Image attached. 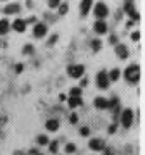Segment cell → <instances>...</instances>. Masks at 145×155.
<instances>
[{
	"mask_svg": "<svg viewBox=\"0 0 145 155\" xmlns=\"http://www.w3.org/2000/svg\"><path fill=\"white\" fill-rule=\"evenodd\" d=\"M59 126H61V122L57 121V119H49V121L45 122V127H47V131H57L59 129Z\"/></svg>",
	"mask_w": 145,
	"mask_h": 155,
	"instance_id": "cell-15",
	"label": "cell"
},
{
	"mask_svg": "<svg viewBox=\"0 0 145 155\" xmlns=\"http://www.w3.org/2000/svg\"><path fill=\"white\" fill-rule=\"evenodd\" d=\"M69 95H71V97H81V88H71Z\"/></svg>",
	"mask_w": 145,
	"mask_h": 155,
	"instance_id": "cell-26",
	"label": "cell"
},
{
	"mask_svg": "<svg viewBox=\"0 0 145 155\" xmlns=\"http://www.w3.org/2000/svg\"><path fill=\"white\" fill-rule=\"evenodd\" d=\"M64 152H66V153H74V152H76V145L74 143H67L66 148H64Z\"/></svg>",
	"mask_w": 145,
	"mask_h": 155,
	"instance_id": "cell-24",
	"label": "cell"
},
{
	"mask_svg": "<svg viewBox=\"0 0 145 155\" xmlns=\"http://www.w3.org/2000/svg\"><path fill=\"white\" fill-rule=\"evenodd\" d=\"M45 35H47V24H43V22H35V28H33L35 38H43Z\"/></svg>",
	"mask_w": 145,
	"mask_h": 155,
	"instance_id": "cell-7",
	"label": "cell"
},
{
	"mask_svg": "<svg viewBox=\"0 0 145 155\" xmlns=\"http://www.w3.org/2000/svg\"><path fill=\"white\" fill-rule=\"evenodd\" d=\"M12 29L17 31V33H24V31H26V21H22V19H16V21L12 22Z\"/></svg>",
	"mask_w": 145,
	"mask_h": 155,
	"instance_id": "cell-13",
	"label": "cell"
},
{
	"mask_svg": "<svg viewBox=\"0 0 145 155\" xmlns=\"http://www.w3.org/2000/svg\"><path fill=\"white\" fill-rule=\"evenodd\" d=\"M85 86H88V79H86V78L81 79V88H85Z\"/></svg>",
	"mask_w": 145,
	"mask_h": 155,
	"instance_id": "cell-35",
	"label": "cell"
},
{
	"mask_svg": "<svg viewBox=\"0 0 145 155\" xmlns=\"http://www.w3.org/2000/svg\"><path fill=\"white\" fill-rule=\"evenodd\" d=\"M124 12H126L130 17H133V21H138L140 19V14L135 11V4L131 0H126V4H124Z\"/></svg>",
	"mask_w": 145,
	"mask_h": 155,
	"instance_id": "cell-6",
	"label": "cell"
},
{
	"mask_svg": "<svg viewBox=\"0 0 145 155\" xmlns=\"http://www.w3.org/2000/svg\"><path fill=\"white\" fill-rule=\"evenodd\" d=\"M11 29V24L7 19H0V35H7Z\"/></svg>",
	"mask_w": 145,
	"mask_h": 155,
	"instance_id": "cell-17",
	"label": "cell"
},
{
	"mask_svg": "<svg viewBox=\"0 0 145 155\" xmlns=\"http://www.w3.org/2000/svg\"><path fill=\"white\" fill-rule=\"evenodd\" d=\"M116 55L121 59V61H124V59H128L130 52H128V47L126 45H121V43H116Z\"/></svg>",
	"mask_w": 145,
	"mask_h": 155,
	"instance_id": "cell-8",
	"label": "cell"
},
{
	"mask_svg": "<svg viewBox=\"0 0 145 155\" xmlns=\"http://www.w3.org/2000/svg\"><path fill=\"white\" fill-rule=\"evenodd\" d=\"M107 131H109V134H114L117 131V124H111V126H109V129H107Z\"/></svg>",
	"mask_w": 145,
	"mask_h": 155,
	"instance_id": "cell-28",
	"label": "cell"
},
{
	"mask_svg": "<svg viewBox=\"0 0 145 155\" xmlns=\"http://www.w3.org/2000/svg\"><path fill=\"white\" fill-rule=\"evenodd\" d=\"M57 9H59V14H61V16H66L67 11H69V5H67V4H59Z\"/></svg>",
	"mask_w": 145,
	"mask_h": 155,
	"instance_id": "cell-22",
	"label": "cell"
},
{
	"mask_svg": "<svg viewBox=\"0 0 145 155\" xmlns=\"http://www.w3.org/2000/svg\"><path fill=\"white\" fill-rule=\"evenodd\" d=\"M131 40H133V41H138V40H140V33H138V31H135V33L131 35Z\"/></svg>",
	"mask_w": 145,
	"mask_h": 155,
	"instance_id": "cell-33",
	"label": "cell"
},
{
	"mask_svg": "<svg viewBox=\"0 0 145 155\" xmlns=\"http://www.w3.org/2000/svg\"><path fill=\"white\" fill-rule=\"evenodd\" d=\"M35 155H43V153H38V152H36V153H35Z\"/></svg>",
	"mask_w": 145,
	"mask_h": 155,
	"instance_id": "cell-40",
	"label": "cell"
},
{
	"mask_svg": "<svg viewBox=\"0 0 145 155\" xmlns=\"http://www.w3.org/2000/svg\"><path fill=\"white\" fill-rule=\"evenodd\" d=\"M22 69H24V66L22 64H16V72L19 74V72H22Z\"/></svg>",
	"mask_w": 145,
	"mask_h": 155,
	"instance_id": "cell-34",
	"label": "cell"
},
{
	"mask_svg": "<svg viewBox=\"0 0 145 155\" xmlns=\"http://www.w3.org/2000/svg\"><path fill=\"white\" fill-rule=\"evenodd\" d=\"M26 22H33V24H35V22H36V17H35V16H33V17H29Z\"/></svg>",
	"mask_w": 145,
	"mask_h": 155,
	"instance_id": "cell-37",
	"label": "cell"
},
{
	"mask_svg": "<svg viewBox=\"0 0 145 155\" xmlns=\"http://www.w3.org/2000/svg\"><path fill=\"white\" fill-rule=\"evenodd\" d=\"M107 76H109V81H111V83L112 81H117V79L121 78V71H119V69H112Z\"/></svg>",
	"mask_w": 145,
	"mask_h": 155,
	"instance_id": "cell-18",
	"label": "cell"
},
{
	"mask_svg": "<svg viewBox=\"0 0 145 155\" xmlns=\"http://www.w3.org/2000/svg\"><path fill=\"white\" fill-rule=\"evenodd\" d=\"M67 74H69L71 78H74V79H78V78H81L85 74V67L81 66V64L69 66V67H67Z\"/></svg>",
	"mask_w": 145,
	"mask_h": 155,
	"instance_id": "cell-4",
	"label": "cell"
},
{
	"mask_svg": "<svg viewBox=\"0 0 145 155\" xmlns=\"http://www.w3.org/2000/svg\"><path fill=\"white\" fill-rule=\"evenodd\" d=\"M116 105H119V98H117V97H112V98L109 100V107H107V110H112Z\"/></svg>",
	"mask_w": 145,
	"mask_h": 155,
	"instance_id": "cell-20",
	"label": "cell"
},
{
	"mask_svg": "<svg viewBox=\"0 0 145 155\" xmlns=\"http://www.w3.org/2000/svg\"><path fill=\"white\" fill-rule=\"evenodd\" d=\"M102 48V41L100 40H92V50L93 52H99Z\"/></svg>",
	"mask_w": 145,
	"mask_h": 155,
	"instance_id": "cell-21",
	"label": "cell"
},
{
	"mask_svg": "<svg viewBox=\"0 0 145 155\" xmlns=\"http://www.w3.org/2000/svg\"><path fill=\"white\" fill-rule=\"evenodd\" d=\"M79 134H81V136H88L90 129H88V127H81V129H79Z\"/></svg>",
	"mask_w": 145,
	"mask_h": 155,
	"instance_id": "cell-29",
	"label": "cell"
},
{
	"mask_svg": "<svg viewBox=\"0 0 145 155\" xmlns=\"http://www.w3.org/2000/svg\"><path fill=\"white\" fill-rule=\"evenodd\" d=\"M109 43H112V45H116V43H117V36H116V35H111V38H109Z\"/></svg>",
	"mask_w": 145,
	"mask_h": 155,
	"instance_id": "cell-32",
	"label": "cell"
},
{
	"mask_svg": "<svg viewBox=\"0 0 145 155\" xmlns=\"http://www.w3.org/2000/svg\"><path fill=\"white\" fill-rule=\"evenodd\" d=\"M36 152H38V150H36V148H33V150H29V155H35V153H36Z\"/></svg>",
	"mask_w": 145,
	"mask_h": 155,
	"instance_id": "cell-39",
	"label": "cell"
},
{
	"mask_svg": "<svg viewBox=\"0 0 145 155\" xmlns=\"http://www.w3.org/2000/svg\"><path fill=\"white\" fill-rule=\"evenodd\" d=\"M36 141H38V145H42V147H43V145H49V141H50V140L47 138L45 134H40V136H36Z\"/></svg>",
	"mask_w": 145,
	"mask_h": 155,
	"instance_id": "cell-23",
	"label": "cell"
},
{
	"mask_svg": "<svg viewBox=\"0 0 145 155\" xmlns=\"http://www.w3.org/2000/svg\"><path fill=\"white\" fill-rule=\"evenodd\" d=\"M93 105L99 109V110H107V107H109V100L104 98V97H97L93 100Z\"/></svg>",
	"mask_w": 145,
	"mask_h": 155,
	"instance_id": "cell-9",
	"label": "cell"
},
{
	"mask_svg": "<svg viewBox=\"0 0 145 155\" xmlns=\"http://www.w3.org/2000/svg\"><path fill=\"white\" fill-rule=\"evenodd\" d=\"M133 24H135V21H133V19H131V21H128V22H126V26H128V28H131Z\"/></svg>",
	"mask_w": 145,
	"mask_h": 155,
	"instance_id": "cell-38",
	"label": "cell"
},
{
	"mask_svg": "<svg viewBox=\"0 0 145 155\" xmlns=\"http://www.w3.org/2000/svg\"><path fill=\"white\" fill-rule=\"evenodd\" d=\"M93 29H95V33L97 35H104L107 33V24L104 19H97V22L93 24Z\"/></svg>",
	"mask_w": 145,
	"mask_h": 155,
	"instance_id": "cell-10",
	"label": "cell"
},
{
	"mask_svg": "<svg viewBox=\"0 0 145 155\" xmlns=\"http://www.w3.org/2000/svg\"><path fill=\"white\" fill-rule=\"evenodd\" d=\"M109 84H111V81H109V76H107L106 71H100L99 74H97V86L100 90H107L109 88Z\"/></svg>",
	"mask_w": 145,
	"mask_h": 155,
	"instance_id": "cell-3",
	"label": "cell"
},
{
	"mask_svg": "<svg viewBox=\"0 0 145 155\" xmlns=\"http://www.w3.org/2000/svg\"><path fill=\"white\" fill-rule=\"evenodd\" d=\"M49 152L50 153H57L59 152V141H49Z\"/></svg>",
	"mask_w": 145,
	"mask_h": 155,
	"instance_id": "cell-19",
	"label": "cell"
},
{
	"mask_svg": "<svg viewBox=\"0 0 145 155\" xmlns=\"http://www.w3.org/2000/svg\"><path fill=\"white\" fill-rule=\"evenodd\" d=\"M67 105L71 107V109H76V107L83 105V100H81V97H69L67 98Z\"/></svg>",
	"mask_w": 145,
	"mask_h": 155,
	"instance_id": "cell-14",
	"label": "cell"
},
{
	"mask_svg": "<svg viewBox=\"0 0 145 155\" xmlns=\"http://www.w3.org/2000/svg\"><path fill=\"white\" fill-rule=\"evenodd\" d=\"M124 79L130 84H137L140 81V66L138 64H131L124 69Z\"/></svg>",
	"mask_w": 145,
	"mask_h": 155,
	"instance_id": "cell-1",
	"label": "cell"
},
{
	"mask_svg": "<svg viewBox=\"0 0 145 155\" xmlns=\"http://www.w3.org/2000/svg\"><path fill=\"white\" fill-rule=\"evenodd\" d=\"M57 40H59V36H57V35H52L50 38H49V45H54Z\"/></svg>",
	"mask_w": 145,
	"mask_h": 155,
	"instance_id": "cell-31",
	"label": "cell"
},
{
	"mask_svg": "<svg viewBox=\"0 0 145 155\" xmlns=\"http://www.w3.org/2000/svg\"><path fill=\"white\" fill-rule=\"evenodd\" d=\"M93 14H95V17L97 19H106L107 16H109V7L106 5V4H97L95 5V9H93Z\"/></svg>",
	"mask_w": 145,
	"mask_h": 155,
	"instance_id": "cell-2",
	"label": "cell"
},
{
	"mask_svg": "<svg viewBox=\"0 0 145 155\" xmlns=\"http://www.w3.org/2000/svg\"><path fill=\"white\" fill-rule=\"evenodd\" d=\"M33 52H35L33 45H26V47H24V48H22V54H24V55H31V54H33Z\"/></svg>",
	"mask_w": 145,
	"mask_h": 155,
	"instance_id": "cell-25",
	"label": "cell"
},
{
	"mask_svg": "<svg viewBox=\"0 0 145 155\" xmlns=\"http://www.w3.org/2000/svg\"><path fill=\"white\" fill-rule=\"evenodd\" d=\"M92 4H93V0H81V4H79V12H81V16H86L92 9Z\"/></svg>",
	"mask_w": 145,
	"mask_h": 155,
	"instance_id": "cell-12",
	"label": "cell"
},
{
	"mask_svg": "<svg viewBox=\"0 0 145 155\" xmlns=\"http://www.w3.org/2000/svg\"><path fill=\"white\" fill-rule=\"evenodd\" d=\"M88 147H90L92 150H95V152H102L106 145H104V141H102V140H99V138H93V140H90Z\"/></svg>",
	"mask_w": 145,
	"mask_h": 155,
	"instance_id": "cell-11",
	"label": "cell"
},
{
	"mask_svg": "<svg viewBox=\"0 0 145 155\" xmlns=\"http://www.w3.org/2000/svg\"><path fill=\"white\" fill-rule=\"evenodd\" d=\"M121 124H123L126 129L133 124V110H131V109H124V110H123V116H121Z\"/></svg>",
	"mask_w": 145,
	"mask_h": 155,
	"instance_id": "cell-5",
	"label": "cell"
},
{
	"mask_svg": "<svg viewBox=\"0 0 145 155\" xmlns=\"http://www.w3.org/2000/svg\"><path fill=\"white\" fill-rule=\"evenodd\" d=\"M69 121H71V124H76V122H78V116H76V114L72 112L71 116H69Z\"/></svg>",
	"mask_w": 145,
	"mask_h": 155,
	"instance_id": "cell-30",
	"label": "cell"
},
{
	"mask_svg": "<svg viewBox=\"0 0 145 155\" xmlns=\"http://www.w3.org/2000/svg\"><path fill=\"white\" fill-rule=\"evenodd\" d=\"M59 4H61V0H49V7L50 9H57Z\"/></svg>",
	"mask_w": 145,
	"mask_h": 155,
	"instance_id": "cell-27",
	"label": "cell"
},
{
	"mask_svg": "<svg viewBox=\"0 0 145 155\" xmlns=\"http://www.w3.org/2000/svg\"><path fill=\"white\" fill-rule=\"evenodd\" d=\"M59 100H61V102H64V100H67V97H66V95H59Z\"/></svg>",
	"mask_w": 145,
	"mask_h": 155,
	"instance_id": "cell-36",
	"label": "cell"
},
{
	"mask_svg": "<svg viewBox=\"0 0 145 155\" xmlns=\"http://www.w3.org/2000/svg\"><path fill=\"white\" fill-rule=\"evenodd\" d=\"M19 11H21V5L19 4H9L4 9V14H19Z\"/></svg>",
	"mask_w": 145,
	"mask_h": 155,
	"instance_id": "cell-16",
	"label": "cell"
}]
</instances>
